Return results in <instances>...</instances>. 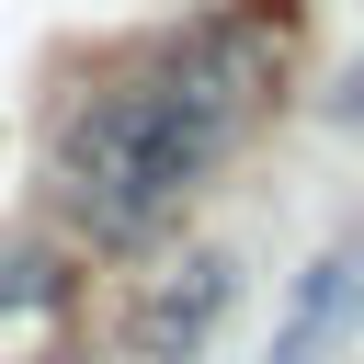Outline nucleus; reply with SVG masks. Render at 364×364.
<instances>
[{
    "mask_svg": "<svg viewBox=\"0 0 364 364\" xmlns=\"http://www.w3.org/2000/svg\"><path fill=\"white\" fill-rule=\"evenodd\" d=\"M250 102H262V46L228 34V23H193L159 68L91 91L57 125V205H68V228L91 250H148L205 193V171L250 125Z\"/></svg>",
    "mask_w": 364,
    "mask_h": 364,
    "instance_id": "obj_1",
    "label": "nucleus"
},
{
    "mask_svg": "<svg viewBox=\"0 0 364 364\" xmlns=\"http://www.w3.org/2000/svg\"><path fill=\"white\" fill-rule=\"evenodd\" d=\"M353 307H364V262H353V250L307 262V284H296V307H284V341H273V364H307L318 341H341V330H353Z\"/></svg>",
    "mask_w": 364,
    "mask_h": 364,
    "instance_id": "obj_3",
    "label": "nucleus"
},
{
    "mask_svg": "<svg viewBox=\"0 0 364 364\" xmlns=\"http://www.w3.org/2000/svg\"><path fill=\"white\" fill-rule=\"evenodd\" d=\"M228 307H239V262H228V250H182L171 273L136 284V307H125V353H136V364H193V353L216 341Z\"/></svg>",
    "mask_w": 364,
    "mask_h": 364,
    "instance_id": "obj_2",
    "label": "nucleus"
}]
</instances>
